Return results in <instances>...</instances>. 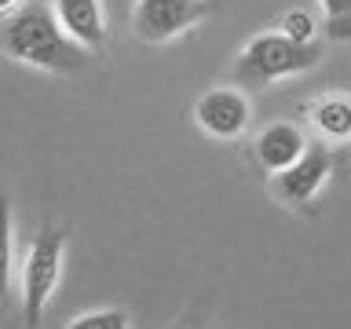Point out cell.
<instances>
[{
    "mask_svg": "<svg viewBox=\"0 0 351 329\" xmlns=\"http://www.w3.org/2000/svg\"><path fill=\"white\" fill-rule=\"evenodd\" d=\"M0 51L11 62L59 77H77L92 62V51L62 29L48 4H22L15 15L0 22Z\"/></svg>",
    "mask_w": 351,
    "mask_h": 329,
    "instance_id": "1",
    "label": "cell"
},
{
    "mask_svg": "<svg viewBox=\"0 0 351 329\" xmlns=\"http://www.w3.org/2000/svg\"><path fill=\"white\" fill-rule=\"evenodd\" d=\"M322 62V44H300L285 33H256L238 55L234 77L241 84H274L285 77L307 73Z\"/></svg>",
    "mask_w": 351,
    "mask_h": 329,
    "instance_id": "2",
    "label": "cell"
},
{
    "mask_svg": "<svg viewBox=\"0 0 351 329\" xmlns=\"http://www.w3.org/2000/svg\"><path fill=\"white\" fill-rule=\"evenodd\" d=\"M62 256H66V230L44 223L33 234L26 260H22V315H26L29 329L44 322V311H48L51 296L59 289Z\"/></svg>",
    "mask_w": 351,
    "mask_h": 329,
    "instance_id": "3",
    "label": "cell"
},
{
    "mask_svg": "<svg viewBox=\"0 0 351 329\" xmlns=\"http://www.w3.org/2000/svg\"><path fill=\"white\" fill-rule=\"evenodd\" d=\"M213 11L216 8L208 0H136L132 29L147 44H165V40H176L191 26H197Z\"/></svg>",
    "mask_w": 351,
    "mask_h": 329,
    "instance_id": "4",
    "label": "cell"
},
{
    "mask_svg": "<svg viewBox=\"0 0 351 329\" xmlns=\"http://www.w3.org/2000/svg\"><path fill=\"white\" fill-rule=\"evenodd\" d=\"M249 117H252V106L241 88H213L205 92L202 99L194 103V121L205 136H213L219 143H230L238 139L241 132L249 128Z\"/></svg>",
    "mask_w": 351,
    "mask_h": 329,
    "instance_id": "5",
    "label": "cell"
},
{
    "mask_svg": "<svg viewBox=\"0 0 351 329\" xmlns=\"http://www.w3.org/2000/svg\"><path fill=\"white\" fill-rule=\"evenodd\" d=\"M333 175V150L329 147H307L285 172L274 175V197L282 205H307Z\"/></svg>",
    "mask_w": 351,
    "mask_h": 329,
    "instance_id": "6",
    "label": "cell"
},
{
    "mask_svg": "<svg viewBox=\"0 0 351 329\" xmlns=\"http://www.w3.org/2000/svg\"><path fill=\"white\" fill-rule=\"evenodd\" d=\"M51 11H55V19L62 22V29L70 33L77 44H84L92 55L103 51V44H106L103 0H55Z\"/></svg>",
    "mask_w": 351,
    "mask_h": 329,
    "instance_id": "7",
    "label": "cell"
},
{
    "mask_svg": "<svg viewBox=\"0 0 351 329\" xmlns=\"http://www.w3.org/2000/svg\"><path fill=\"white\" fill-rule=\"evenodd\" d=\"M307 150V139L304 132L289 125V121H278V125H267L256 136V143H252V154H256L260 169H267L271 175L285 172L289 164L300 158V154Z\"/></svg>",
    "mask_w": 351,
    "mask_h": 329,
    "instance_id": "8",
    "label": "cell"
},
{
    "mask_svg": "<svg viewBox=\"0 0 351 329\" xmlns=\"http://www.w3.org/2000/svg\"><path fill=\"white\" fill-rule=\"evenodd\" d=\"M311 128L326 143H351V95H326L311 106Z\"/></svg>",
    "mask_w": 351,
    "mask_h": 329,
    "instance_id": "9",
    "label": "cell"
},
{
    "mask_svg": "<svg viewBox=\"0 0 351 329\" xmlns=\"http://www.w3.org/2000/svg\"><path fill=\"white\" fill-rule=\"evenodd\" d=\"M11 267H15V245H11V205L0 191V300L11 289Z\"/></svg>",
    "mask_w": 351,
    "mask_h": 329,
    "instance_id": "10",
    "label": "cell"
},
{
    "mask_svg": "<svg viewBox=\"0 0 351 329\" xmlns=\"http://www.w3.org/2000/svg\"><path fill=\"white\" fill-rule=\"evenodd\" d=\"M322 8V29L329 40H351V0H318Z\"/></svg>",
    "mask_w": 351,
    "mask_h": 329,
    "instance_id": "11",
    "label": "cell"
},
{
    "mask_svg": "<svg viewBox=\"0 0 351 329\" xmlns=\"http://www.w3.org/2000/svg\"><path fill=\"white\" fill-rule=\"evenodd\" d=\"M278 33H285L289 40L311 44V40H318V22H315L311 11L293 8V11H285V15H282V22H278Z\"/></svg>",
    "mask_w": 351,
    "mask_h": 329,
    "instance_id": "12",
    "label": "cell"
},
{
    "mask_svg": "<svg viewBox=\"0 0 351 329\" xmlns=\"http://www.w3.org/2000/svg\"><path fill=\"white\" fill-rule=\"evenodd\" d=\"M66 329H128V315L121 307H103V311L77 315L73 322H66Z\"/></svg>",
    "mask_w": 351,
    "mask_h": 329,
    "instance_id": "13",
    "label": "cell"
},
{
    "mask_svg": "<svg viewBox=\"0 0 351 329\" xmlns=\"http://www.w3.org/2000/svg\"><path fill=\"white\" fill-rule=\"evenodd\" d=\"M19 8H22V0H0V15H4V19H8V15H15Z\"/></svg>",
    "mask_w": 351,
    "mask_h": 329,
    "instance_id": "14",
    "label": "cell"
}]
</instances>
